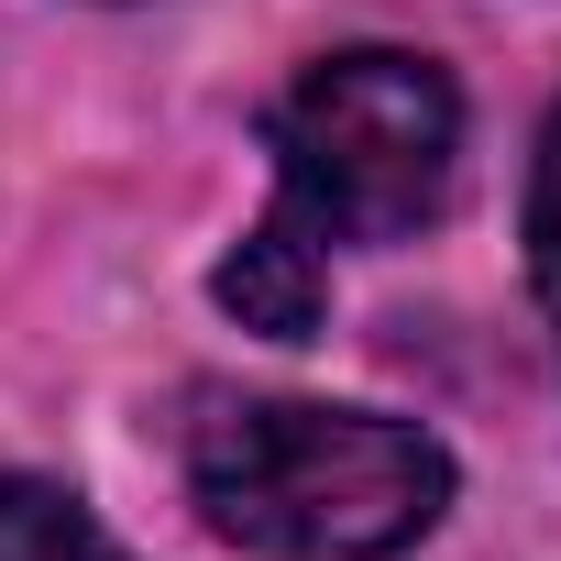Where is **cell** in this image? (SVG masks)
<instances>
[{
	"label": "cell",
	"instance_id": "6da1fadb",
	"mask_svg": "<svg viewBox=\"0 0 561 561\" xmlns=\"http://www.w3.org/2000/svg\"><path fill=\"white\" fill-rule=\"evenodd\" d=\"M176 462L198 517L264 561H397L451 506V451L430 430L309 397H198Z\"/></svg>",
	"mask_w": 561,
	"mask_h": 561
},
{
	"label": "cell",
	"instance_id": "7a4b0ae2",
	"mask_svg": "<svg viewBox=\"0 0 561 561\" xmlns=\"http://www.w3.org/2000/svg\"><path fill=\"white\" fill-rule=\"evenodd\" d=\"M264 144H275V220H298L320 253L408 242L451 198L462 89L408 45H353V56H320L275 100Z\"/></svg>",
	"mask_w": 561,
	"mask_h": 561
},
{
	"label": "cell",
	"instance_id": "3957f363",
	"mask_svg": "<svg viewBox=\"0 0 561 561\" xmlns=\"http://www.w3.org/2000/svg\"><path fill=\"white\" fill-rule=\"evenodd\" d=\"M209 298H220L242 331H264V342H309L320 309H331V253H320L298 220H275V209H264V220L220 253Z\"/></svg>",
	"mask_w": 561,
	"mask_h": 561
},
{
	"label": "cell",
	"instance_id": "277c9868",
	"mask_svg": "<svg viewBox=\"0 0 561 561\" xmlns=\"http://www.w3.org/2000/svg\"><path fill=\"white\" fill-rule=\"evenodd\" d=\"M0 561H133L67 484L45 473H0Z\"/></svg>",
	"mask_w": 561,
	"mask_h": 561
},
{
	"label": "cell",
	"instance_id": "5b68a950",
	"mask_svg": "<svg viewBox=\"0 0 561 561\" xmlns=\"http://www.w3.org/2000/svg\"><path fill=\"white\" fill-rule=\"evenodd\" d=\"M528 275H539V309H550V342H561V111L528 154Z\"/></svg>",
	"mask_w": 561,
	"mask_h": 561
}]
</instances>
